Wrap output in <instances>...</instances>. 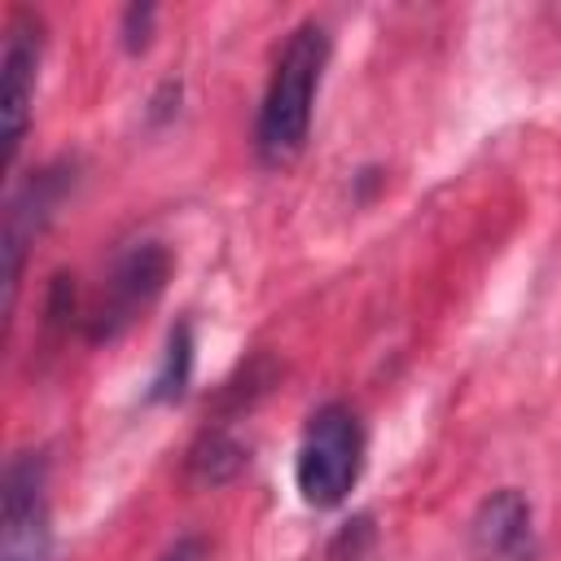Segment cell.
<instances>
[{"mask_svg": "<svg viewBox=\"0 0 561 561\" xmlns=\"http://www.w3.org/2000/svg\"><path fill=\"white\" fill-rule=\"evenodd\" d=\"M333 39L324 22H298L289 31V39L276 53V66L267 75L263 101H259V118H254V149L259 162L267 167H285L302 153L307 131H311V110H316V92L329 66Z\"/></svg>", "mask_w": 561, "mask_h": 561, "instance_id": "1", "label": "cell"}, {"mask_svg": "<svg viewBox=\"0 0 561 561\" xmlns=\"http://www.w3.org/2000/svg\"><path fill=\"white\" fill-rule=\"evenodd\" d=\"M364 425L355 416L351 403H320L307 425H302V438H298V456H294V482H298V495L311 504V508H337L359 473H364Z\"/></svg>", "mask_w": 561, "mask_h": 561, "instance_id": "2", "label": "cell"}, {"mask_svg": "<svg viewBox=\"0 0 561 561\" xmlns=\"http://www.w3.org/2000/svg\"><path fill=\"white\" fill-rule=\"evenodd\" d=\"M53 557V513H48V465L22 451L4 465L0 491V561H48Z\"/></svg>", "mask_w": 561, "mask_h": 561, "instance_id": "3", "label": "cell"}, {"mask_svg": "<svg viewBox=\"0 0 561 561\" xmlns=\"http://www.w3.org/2000/svg\"><path fill=\"white\" fill-rule=\"evenodd\" d=\"M167 276H171V250L162 241H136L131 250H123L118 263H114V272L101 285V298L83 311L88 337L92 342L118 337L162 294Z\"/></svg>", "mask_w": 561, "mask_h": 561, "instance_id": "4", "label": "cell"}, {"mask_svg": "<svg viewBox=\"0 0 561 561\" xmlns=\"http://www.w3.org/2000/svg\"><path fill=\"white\" fill-rule=\"evenodd\" d=\"M70 188H75V167L48 162V167L31 171L26 184L9 197V210H4V311H13V302H18L26 250L48 228V219L57 215V206L66 202Z\"/></svg>", "mask_w": 561, "mask_h": 561, "instance_id": "5", "label": "cell"}, {"mask_svg": "<svg viewBox=\"0 0 561 561\" xmlns=\"http://www.w3.org/2000/svg\"><path fill=\"white\" fill-rule=\"evenodd\" d=\"M39 57H44V26L35 13H13L4 31V88H0V118H4V167H13L31 105H35V83H39Z\"/></svg>", "mask_w": 561, "mask_h": 561, "instance_id": "6", "label": "cell"}, {"mask_svg": "<svg viewBox=\"0 0 561 561\" xmlns=\"http://www.w3.org/2000/svg\"><path fill=\"white\" fill-rule=\"evenodd\" d=\"M473 552L486 561H522L530 557V500L517 486L491 491L469 526Z\"/></svg>", "mask_w": 561, "mask_h": 561, "instance_id": "7", "label": "cell"}, {"mask_svg": "<svg viewBox=\"0 0 561 561\" xmlns=\"http://www.w3.org/2000/svg\"><path fill=\"white\" fill-rule=\"evenodd\" d=\"M250 465V451L228 434V430H210L188 447V478L197 486H219L232 482L241 469Z\"/></svg>", "mask_w": 561, "mask_h": 561, "instance_id": "8", "label": "cell"}, {"mask_svg": "<svg viewBox=\"0 0 561 561\" xmlns=\"http://www.w3.org/2000/svg\"><path fill=\"white\" fill-rule=\"evenodd\" d=\"M188 381H193V329L175 324L171 337H167L162 364H158V373H153V381L145 390V399L149 403H175V399H184Z\"/></svg>", "mask_w": 561, "mask_h": 561, "instance_id": "9", "label": "cell"}, {"mask_svg": "<svg viewBox=\"0 0 561 561\" xmlns=\"http://www.w3.org/2000/svg\"><path fill=\"white\" fill-rule=\"evenodd\" d=\"M153 18H158L153 4H131V9L123 13V48H127V53H140V48L149 44V35H153Z\"/></svg>", "mask_w": 561, "mask_h": 561, "instance_id": "10", "label": "cell"}, {"mask_svg": "<svg viewBox=\"0 0 561 561\" xmlns=\"http://www.w3.org/2000/svg\"><path fill=\"white\" fill-rule=\"evenodd\" d=\"M158 561H206V539L202 535H180Z\"/></svg>", "mask_w": 561, "mask_h": 561, "instance_id": "11", "label": "cell"}]
</instances>
